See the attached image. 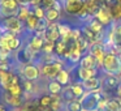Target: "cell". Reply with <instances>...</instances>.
Here are the masks:
<instances>
[{
  "mask_svg": "<svg viewBox=\"0 0 121 111\" xmlns=\"http://www.w3.org/2000/svg\"><path fill=\"white\" fill-rule=\"evenodd\" d=\"M64 111H83V108H82L79 99H74L64 105Z\"/></svg>",
  "mask_w": 121,
  "mask_h": 111,
  "instance_id": "obj_31",
  "label": "cell"
},
{
  "mask_svg": "<svg viewBox=\"0 0 121 111\" xmlns=\"http://www.w3.org/2000/svg\"><path fill=\"white\" fill-rule=\"evenodd\" d=\"M121 84V79L118 76H107L103 74L102 77V93L111 97V93H113V97H116L118 85Z\"/></svg>",
  "mask_w": 121,
  "mask_h": 111,
  "instance_id": "obj_8",
  "label": "cell"
},
{
  "mask_svg": "<svg viewBox=\"0 0 121 111\" xmlns=\"http://www.w3.org/2000/svg\"><path fill=\"white\" fill-rule=\"evenodd\" d=\"M109 9H111V14H112L113 21L115 22L121 21V3L115 1L113 4H111Z\"/></svg>",
  "mask_w": 121,
  "mask_h": 111,
  "instance_id": "obj_27",
  "label": "cell"
},
{
  "mask_svg": "<svg viewBox=\"0 0 121 111\" xmlns=\"http://www.w3.org/2000/svg\"><path fill=\"white\" fill-rule=\"evenodd\" d=\"M37 102H38V105H39V107H42L43 110L50 108L51 102H52V95H51L50 93H44V94H42L39 98H37Z\"/></svg>",
  "mask_w": 121,
  "mask_h": 111,
  "instance_id": "obj_24",
  "label": "cell"
},
{
  "mask_svg": "<svg viewBox=\"0 0 121 111\" xmlns=\"http://www.w3.org/2000/svg\"><path fill=\"white\" fill-rule=\"evenodd\" d=\"M12 111H22V110H21V108H13Z\"/></svg>",
  "mask_w": 121,
  "mask_h": 111,
  "instance_id": "obj_41",
  "label": "cell"
},
{
  "mask_svg": "<svg viewBox=\"0 0 121 111\" xmlns=\"http://www.w3.org/2000/svg\"><path fill=\"white\" fill-rule=\"evenodd\" d=\"M55 80H56V81H57L63 88L70 85V84H72V73H70V71H68L66 68H63Z\"/></svg>",
  "mask_w": 121,
  "mask_h": 111,
  "instance_id": "obj_18",
  "label": "cell"
},
{
  "mask_svg": "<svg viewBox=\"0 0 121 111\" xmlns=\"http://www.w3.org/2000/svg\"><path fill=\"white\" fill-rule=\"evenodd\" d=\"M79 67H83V68H91V69H100V64L99 61L96 60V58H95L94 55H91V54L87 51V52L83 54V56L81 58V60H79L78 63Z\"/></svg>",
  "mask_w": 121,
  "mask_h": 111,
  "instance_id": "obj_15",
  "label": "cell"
},
{
  "mask_svg": "<svg viewBox=\"0 0 121 111\" xmlns=\"http://www.w3.org/2000/svg\"><path fill=\"white\" fill-rule=\"evenodd\" d=\"M44 38L42 35H37V34H29V39H27V46L30 47V50L35 54H40L42 47L44 45Z\"/></svg>",
  "mask_w": 121,
  "mask_h": 111,
  "instance_id": "obj_14",
  "label": "cell"
},
{
  "mask_svg": "<svg viewBox=\"0 0 121 111\" xmlns=\"http://www.w3.org/2000/svg\"><path fill=\"white\" fill-rule=\"evenodd\" d=\"M60 95H61V99H63L64 103L77 99L76 95L73 94V92H72V89H70V85H68V86H64V88H63V92H61Z\"/></svg>",
  "mask_w": 121,
  "mask_h": 111,
  "instance_id": "obj_30",
  "label": "cell"
},
{
  "mask_svg": "<svg viewBox=\"0 0 121 111\" xmlns=\"http://www.w3.org/2000/svg\"><path fill=\"white\" fill-rule=\"evenodd\" d=\"M116 1H118V3H121V0H116Z\"/></svg>",
  "mask_w": 121,
  "mask_h": 111,
  "instance_id": "obj_42",
  "label": "cell"
},
{
  "mask_svg": "<svg viewBox=\"0 0 121 111\" xmlns=\"http://www.w3.org/2000/svg\"><path fill=\"white\" fill-rule=\"evenodd\" d=\"M33 14H34V16L37 17L38 20L44 18V17H46V9L43 8L42 5H39V7H34V8H33Z\"/></svg>",
  "mask_w": 121,
  "mask_h": 111,
  "instance_id": "obj_36",
  "label": "cell"
},
{
  "mask_svg": "<svg viewBox=\"0 0 121 111\" xmlns=\"http://www.w3.org/2000/svg\"><path fill=\"white\" fill-rule=\"evenodd\" d=\"M4 92H8L11 95H14V97H24V89H22L21 84L13 85V86H11L8 90H4Z\"/></svg>",
  "mask_w": 121,
  "mask_h": 111,
  "instance_id": "obj_33",
  "label": "cell"
},
{
  "mask_svg": "<svg viewBox=\"0 0 121 111\" xmlns=\"http://www.w3.org/2000/svg\"><path fill=\"white\" fill-rule=\"evenodd\" d=\"M31 13H33V8L30 5H20L18 12H17V17L21 22H25Z\"/></svg>",
  "mask_w": 121,
  "mask_h": 111,
  "instance_id": "obj_22",
  "label": "cell"
},
{
  "mask_svg": "<svg viewBox=\"0 0 121 111\" xmlns=\"http://www.w3.org/2000/svg\"><path fill=\"white\" fill-rule=\"evenodd\" d=\"M20 5L18 0H0V17L17 16Z\"/></svg>",
  "mask_w": 121,
  "mask_h": 111,
  "instance_id": "obj_9",
  "label": "cell"
},
{
  "mask_svg": "<svg viewBox=\"0 0 121 111\" xmlns=\"http://www.w3.org/2000/svg\"><path fill=\"white\" fill-rule=\"evenodd\" d=\"M85 7H86L87 12L94 17L102 7V0H85Z\"/></svg>",
  "mask_w": 121,
  "mask_h": 111,
  "instance_id": "obj_19",
  "label": "cell"
},
{
  "mask_svg": "<svg viewBox=\"0 0 121 111\" xmlns=\"http://www.w3.org/2000/svg\"><path fill=\"white\" fill-rule=\"evenodd\" d=\"M68 48H69V45L65 43L64 41L59 39L57 42H55V54L59 58H63V56L65 55V52L68 51Z\"/></svg>",
  "mask_w": 121,
  "mask_h": 111,
  "instance_id": "obj_25",
  "label": "cell"
},
{
  "mask_svg": "<svg viewBox=\"0 0 121 111\" xmlns=\"http://www.w3.org/2000/svg\"><path fill=\"white\" fill-rule=\"evenodd\" d=\"M46 41H51V42H57L61 38L60 32H59V22H51L48 25L47 30H46L44 35H43Z\"/></svg>",
  "mask_w": 121,
  "mask_h": 111,
  "instance_id": "obj_16",
  "label": "cell"
},
{
  "mask_svg": "<svg viewBox=\"0 0 121 111\" xmlns=\"http://www.w3.org/2000/svg\"><path fill=\"white\" fill-rule=\"evenodd\" d=\"M38 55L39 54H35L30 50V47L27 46V43H25L22 46L21 50H18L17 52H14V56H16V61L17 64L20 65H26V64H31V63H35Z\"/></svg>",
  "mask_w": 121,
  "mask_h": 111,
  "instance_id": "obj_5",
  "label": "cell"
},
{
  "mask_svg": "<svg viewBox=\"0 0 121 111\" xmlns=\"http://www.w3.org/2000/svg\"><path fill=\"white\" fill-rule=\"evenodd\" d=\"M116 97L121 99V84L118 85V88H117V92H116Z\"/></svg>",
  "mask_w": 121,
  "mask_h": 111,
  "instance_id": "obj_40",
  "label": "cell"
},
{
  "mask_svg": "<svg viewBox=\"0 0 121 111\" xmlns=\"http://www.w3.org/2000/svg\"><path fill=\"white\" fill-rule=\"evenodd\" d=\"M81 84L86 92H99V90H102V77H92V79H89Z\"/></svg>",
  "mask_w": 121,
  "mask_h": 111,
  "instance_id": "obj_17",
  "label": "cell"
},
{
  "mask_svg": "<svg viewBox=\"0 0 121 111\" xmlns=\"http://www.w3.org/2000/svg\"><path fill=\"white\" fill-rule=\"evenodd\" d=\"M85 5V0H66L64 4V12L69 16L77 17Z\"/></svg>",
  "mask_w": 121,
  "mask_h": 111,
  "instance_id": "obj_12",
  "label": "cell"
},
{
  "mask_svg": "<svg viewBox=\"0 0 121 111\" xmlns=\"http://www.w3.org/2000/svg\"><path fill=\"white\" fill-rule=\"evenodd\" d=\"M87 26H89L90 29H91L92 32L95 33V34H100V33H103V32L105 30V28L103 26V25L100 24V22L98 21L95 17H92V18L90 20L89 22H87Z\"/></svg>",
  "mask_w": 121,
  "mask_h": 111,
  "instance_id": "obj_28",
  "label": "cell"
},
{
  "mask_svg": "<svg viewBox=\"0 0 121 111\" xmlns=\"http://www.w3.org/2000/svg\"><path fill=\"white\" fill-rule=\"evenodd\" d=\"M102 97H103L102 90H99V92H86L83 94V97L79 99L83 111H98Z\"/></svg>",
  "mask_w": 121,
  "mask_h": 111,
  "instance_id": "obj_3",
  "label": "cell"
},
{
  "mask_svg": "<svg viewBox=\"0 0 121 111\" xmlns=\"http://www.w3.org/2000/svg\"><path fill=\"white\" fill-rule=\"evenodd\" d=\"M21 86H22V89H24V93H30V94H33V93H34V88H35L34 81H29V80H22Z\"/></svg>",
  "mask_w": 121,
  "mask_h": 111,
  "instance_id": "obj_34",
  "label": "cell"
},
{
  "mask_svg": "<svg viewBox=\"0 0 121 111\" xmlns=\"http://www.w3.org/2000/svg\"><path fill=\"white\" fill-rule=\"evenodd\" d=\"M0 99L4 105H8L12 108H21L25 103L24 97H14V95H11L8 92H4V90H1Z\"/></svg>",
  "mask_w": 121,
  "mask_h": 111,
  "instance_id": "obj_11",
  "label": "cell"
},
{
  "mask_svg": "<svg viewBox=\"0 0 121 111\" xmlns=\"http://www.w3.org/2000/svg\"><path fill=\"white\" fill-rule=\"evenodd\" d=\"M0 26L3 28L4 32L12 33L16 35H22L25 33L24 22H21L17 16H8L0 17Z\"/></svg>",
  "mask_w": 121,
  "mask_h": 111,
  "instance_id": "obj_2",
  "label": "cell"
},
{
  "mask_svg": "<svg viewBox=\"0 0 121 111\" xmlns=\"http://www.w3.org/2000/svg\"><path fill=\"white\" fill-rule=\"evenodd\" d=\"M18 3L21 4V5H30L31 0H18Z\"/></svg>",
  "mask_w": 121,
  "mask_h": 111,
  "instance_id": "obj_38",
  "label": "cell"
},
{
  "mask_svg": "<svg viewBox=\"0 0 121 111\" xmlns=\"http://www.w3.org/2000/svg\"><path fill=\"white\" fill-rule=\"evenodd\" d=\"M89 52L96 58V60L99 61V64H102L103 59H104L105 54H107L108 51H107V47H105V45L103 42H94V43L90 45Z\"/></svg>",
  "mask_w": 121,
  "mask_h": 111,
  "instance_id": "obj_13",
  "label": "cell"
},
{
  "mask_svg": "<svg viewBox=\"0 0 121 111\" xmlns=\"http://www.w3.org/2000/svg\"><path fill=\"white\" fill-rule=\"evenodd\" d=\"M48 25H50V22L47 21L46 18H40V20H38V25H37V30H35V33L34 34H37V35H44V33H46V30H47V28H48Z\"/></svg>",
  "mask_w": 121,
  "mask_h": 111,
  "instance_id": "obj_32",
  "label": "cell"
},
{
  "mask_svg": "<svg viewBox=\"0 0 121 111\" xmlns=\"http://www.w3.org/2000/svg\"><path fill=\"white\" fill-rule=\"evenodd\" d=\"M20 76L22 80H29V81H37L40 79L42 73H40V67L37 64H26V65H20L18 68Z\"/></svg>",
  "mask_w": 121,
  "mask_h": 111,
  "instance_id": "obj_6",
  "label": "cell"
},
{
  "mask_svg": "<svg viewBox=\"0 0 121 111\" xmlns=\"http://www.w3.org/2000/svg\"><path fill=\"white\" fill-rule=\"evenodd\" d=\"M40 54H55V42L44 41V45L42 47Z\"/></svg>",
  "mask_w": 121,
  "mask_h": 111,
  "instance_id": "obj_35",
  "label": "cell"
},
{
  "mask_svg": "<svg viewBox=\"0 0 121 111\" xmlns=\"http://www.w3.org/2000/svg\"><path fill=\"white\" fill-rule=\"evenodd\" d=\"M0 111H8V107H7L1 101H0Z\"/></svg>",
  "mask_w": 121,
  "mask_h": 111,
  "instance_id": "obj_39",
  "label": "cell"
},
{
  "mask_svg": "<svg viewBox=\"0 0 121 111\" xmlns=\"http://www.w3.org/2000/svg\"><path fill=\"white\" fill-rule=\"evenodd\" d=\"M99 71L100 69H91V68H83V67L77 65L72 73V80L73 82H83L89 79H92V77L99 76Z\"/></svg>",
  "mask_w": 121,
  "mask_h": 111,
  "instance_id": "obj_4",
  "label": "cell"
},
{
  "mask_svg": "<svg viewBox=\"0 0 121 111\" xmlns=\"http://www.w3.org/2000/svg\"><path fill=\"white\" fill-rule=\"evenodd\" d=\"M100 72L107 76H120L121 73V56L117 54L107 52L100 64Z\"/></svg>",
  "mask_w": 121,
  "mask_h": 111,
  "instance_id": "obj_1",
  "label": "cell"
},
{
  "mask_svg": "<svg viewBox=\"0 0 121 111\" xmlns=\"http://www.w3.org/2000/svg\"><path fill=\"white\" fill-rule=\"evenodd\" d=\"M37 25H38V18L34 16V14H30L29 18L24 22V26H25V32L27 34H34L35 30H37Z\"/></svg>",
  "mask_w": 121,
  "mask_h": 111,
  "instance_id": "obj_20",
  "label": "cell"
},
{
  "mask_svg": "<svg viewBox=\"0 0 121 111\" xmlns=\"http://www.w3.org/2000/svg\"><path fill=\"white\" fill-rule=\"evenodd\" d=\"M70 89H72V92H73V94L76 95L77 99H81V98L83 97V94L86 93V90H85L83 86H82L81 82H72Z\"/></svg>",
  "mask_w": 121,
  "mask_h": 111,
  "instance_id": "obj_29",
  "label": "cell"
},
{
  "mask_svg": "<svg viewBox=\"0 0 121 111\" xmlns=\"http://www.w3.org/2000/svg\"><path fill=\"white\" fill-rule=\"evenodd\" d=\"M66 64L65 60L60 59L59 61L52 64H46V65H40V73L44 79L47 80H55L57 77V74L60 73V71L64 68V65Z\"/></svg>",
  "mask_w": 121,
  "mask_h": 111,
  "instance_id": "obj_7",
  "label": "cell"
},
{
  "mask_svg": "<svg viewBox=\"0 0 121 111\" xmlns=\"http://www.w3.org/2000/svg\"><path fill=\"white\" fill-rule=\"evenodd\" d=\"M55 1H56V0H42L40 5H42L44 9H48V8H52V5H53Z\"/></svg>",
  "mask_w": 121,
  "mask_h": 111,
  "instance_id": "obj_37",
  "label": "cell"
},
{
  "mask_svg": "<svg viewBox=\"0 0 121 111\" xmlns=\"http://www.w3.org/2000/svg\"><path fill=\"white\" fill-rule=\"evenodd\" d=\"M103 111H121V101L117 97H112L108 101L107 106Z\"/></svg>",
  "mask_w": 121,
  "mask_h": 111,
  "instance_id": "obj_23",
  "label": "cell"
},
{
  "mask_svg": "<svg viewBox=\"0 0 121 111\" xmlns=\"http://www.w3.org/2000/svg\"><path fill=\"white\" fill-rule=\"evenodd\" d=\"M120 56H121V47H120Z\"/></svg>",
  "mask_w": 121,
  "mask_h": 111,
  "instance_id": "obj_43",
  "label": "cell"
},
{
  "mask_svg": "<svg viewBox=\"0 0 121 111\" xmlns=\"http://www.w3.org/2000/svg\"><path fill=\"white\" fill-rule=\"evenodd\" d=\"M61 17V12H59V11H56L55 8H48V9H46V17L44 18L47 20L48 22H59L57 20Z\"/></svg>",
  "mask_w": 121,
  "mask_h": 111,
  "instance_id": "obj_26",
  "label": "cell"
},
{
  "mask_svg": "<svg viewBox=\"0 0 121 111\" xmlns=\"http://www.w3.org/2000/svg\"><path fill=\"white\" fill-rule=\"evenodd\" d=\"M63 92V86L59 84L56 80H50L47 84V93H50L51 95H59Z\"/></svg>",
  "mask_w": 121,
  "mask_h": 111,
  "instance_id": "obj_21",
  "label": "cell"
},
{
  "mask_svg": "<svg viewBox=\"0 0 121 111\" xmlns=\"http://www.w3.org/2000/svg\"><path fill=\"white\" fill-rule=\"evenodd\" d=\"M109 7L111 5H108V4H103L102 3L100 9L98 11V13L94 16L95 18H96L104 28H108L111 24H112V22H115V21H113V18H112V14H111Z\"/></svg>",
  "mask_w": 121,
  "mask_h": 111,
  "instance_id": "obj_10",
  "label": "cell"
},
{
  "mask_svg": "<svg viewBox=\"0 0 121 111\" xmlns=\"http://www.w3.org/2000/svg\"><path fill=\"white\" fill-rule=\"evenodd\" d=\"M118 77H120V79H121V73H120V76H118Z\"/></svg>",
  "mask_w": 121,
  "mask_h": 111,
  "instance_id": "obj_44",
  "label": "cell"
}]
</instances>
